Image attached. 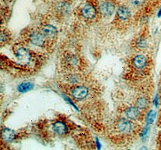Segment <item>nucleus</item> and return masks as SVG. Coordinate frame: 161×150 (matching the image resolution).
Segmentation results:
<instances>
[{
	"label": "nucleus",
	"mask_w": 161,
	"mask_h": 150,
	"mask_svg": "<svg viewBox=\"0 0 161 150\" xmlns=\"http://www.w3.org/2000/svg\"><path fill=\"white\" fill-rule=\"evenodd\" d=\"M115 128L118 132L125 135L130 134L133 130L132 122L124 118H121L116 121Z\"/></svg>",
	"instance_id": "nucleus-1"
},
{
	"label": "nucleus",
	"mask_w": 161,
	"mask_h": 150,
	"mask_svg": "<svg viewBox=\"0 0 161 150\" xmlns=\"http://www.w3.org/2000/svg\"><path fill=\"white\" fill-rule=\"evenodd\" d=\"M15 56L22 63L29 65L31 60V55L29 50L24 47H19L15 50Z\"/></svg>",
	"instance_id": "nucleus-2"
},
{
	"label": "nucleus",
	"mask_w": 161,
	"mask_h": 150,
	"mask_svg": "<svg viewBox=\"0 0 161 150\" xmlns=\"http://www.w3.org/2000/svg\"><path fill=\"white\" fill-rule=\"evenodd\" d=\"M71 93L75 99L82 100L88 96L89 90L84 86H75L72 88Z\"/></svg>",
	"instance_id": "nucleus-3"
},
{
	"label": "nucleus",
	"mask_w": 161,
	"mask_h": 150,
	"mask_svg": "<svg viewBox=\"0 0 161 150\" xmlns=\"http://www.w3.org/2000/svg\"><path fill=\"white\" fill-rule=\"evenodd\" d=\"M29 40L32 44L40 47L44 46L45 43V38L44 34L37 31H33L30 33Z\"/></svg>",
	"instance_id": "nucleus-4"
},
{
	"label": "nucleus",
	"mask_w": 161,
	"mask_h": 150,
	"mask_svg": "<svg viewBox=\"0 0 161 150\" xmlns=\"http://www.w3.org/2000/svg\"><path fill=\"white\" fill-rule=\"evenodd\" d=\"M132 63L134 67L137 70H142L144 69L147 65V60L146 58L144 55H138L133 58Z\"/></svg>",
	"instance_id": "nucleus-5"
},
{
	"label": "nucleus",
	"mask_w": 161,
	"mask_h": 150,
	"mask_svg": "<svg viewBox=\"0 0 161 150\" xmlns=\"http://www.w3.org/2000/svg\"><path fill=\"white\" fill-rule=\"evenodd\" d=\"M81 13L83 16L87 19H94L97 13L95 7L91 4H86L83 7Z\"/></svg>",
	"instance_id": "nucleus-6"
},
{
	"label": "nucleus",
	"mask_w": 161,
	"mask_h": 150,
	"mask_svg": "<svg viewBox=\"0 0 161 150\" xmlns=\"http://www.w3.org/2000/svg\"><path fill=\"white\" fill-rule=\"evenodd\" d=\"M100 10L103 16H109L114 13L115 7L109 2H104L100 6Z\"/></svg>",
	"instance_id": "nucleus-7"
},
{
	"label": "nucleus",
	"mask_w": 161,
	"mask_h": 150,
	"mask_svg": "<svg viewBox=\"0 0 161 150\" xmlns=\"http://www.w3.org/2000/svg\"><path fill=\"white\" fill-rule=\"evenodd\" d=\"M53 131L59 135H64L68 133V127L63 122H56L53 125Z\"/></svg>",
	"instance_id": "nucleus-8"
},
{
	"label": "nucleus",
	"mask_w": 161,
	"mask_h": 150,
	"mask_svg": "<svg viewBox=\"0 0 161 150\" xmlns=\"http://www.w3.org/2000/svg\"><path fill=\"white\" fill-rule=\"evenodd\" d=\"M125 114L129 119L131 120H136L140 116V111L138 107L131 106L128 107L125 110Z\"/></svg>",
	"instance_id": "nucleus-9"
},
{
	"label": "nucleus",
	"mask_w": 161,
	"mask_h": 150,
	"mask_svg": "<svg viewBox=\"0 0 161 150\" xmlns=\"http://www.w3.org/2000/svg\"><path fill=\"white\" fill-rule=\"evenodd\" d=\"M1 136L2 138L8 142H11L14 141L16 137V134L15 131L11 129L5 128L3 129L1 131Z\"/></svg>",
	"instance_id": "nucleus-10"
},
{
	"label": "nucleus",
	"mask_w": 161,
	"mask_h": 150,
	"mask_svg": "<svg viewBox=\"0 0 161 150\" xmlns=\"http://www.w3.org/2000/svg\"><path fill=\"white\" fill-rule=\"evenodd\" d=\"M42 33L48 37H53L57 35L58 30L55 27L50 24H47L44 26L42 29Z\"/></svg>",
	"instance_id": "nucleus-11"
},
{
	"label": "nucleus",
	"mask_w": 161,
	"mask_h": 150,
	"mask_svg": "<svg viewBox=\"0 0 161 150\" xmlns=\"http://www.w3.org/2000/svg\"><path fill=\"white\" fill-rule=\"evenodd\" d=\"M117 14L119 19L123 21H126L130 16V12L127 7L121 6L118 8Z\"/></svg>",
	"instance_id": "nucleus-12"
},
{
	"label": "nucleus",
	"mask_w": 161,
	"mask_h": 150,
	"mask_svg": "<svg viewBox=\"0 0 161 150\" xmlns=\"http://www.w3.org/2000/svg\"><path fill=\"white\" fill-rule=\"evenodd\" d=\"M148 105V100L146 97H140L136 101V107L139 109H144Z\"/></svg>",
	"instance_id": "nucleus-13"
},
{
	"label": "nucleus",
	"mask_w": 161,
	"mask_h": 150,
	"mask_svg": "<svg viewBox=\"0 0 161 150\" xmlns=\"http://www.w3.org/2000/svg\"><path fill=\"white\" fill-rule=\"evenodd\" d=\"M34 85L31 82H25L20 84L18 87V90L20 93H25L31 90Z\"/></svg>",
	"instance_id": "nucleus-14"
},
{
	"label": "nucleus",
	"mask_w": 161,
	"mask_h": 150,
	"mask_svg": "<svg viewBox=\"0 0 161 150\" xmlns=\"http://www.w3.org/2000/svg\"><path fill=\"white\" fill-rule=\"evenodd\" d=\"M155 118H156V112L153 110L150 111L147 116L146 122L147 126H149L153 124V122H154Z\"/></svg>",
	"instance_id": "nucleus-15"
},
{
	"label": "nucleus",
	"mask_w": 161,
	"mask_h": 150,
	"mask_svg": "<svg viewBox=\"0 0 161 150\" xmlns=\"http://www.w3.org/2000/svg\"><path fill=\"white\" fill-rule=\"evenodd\" d=\"M66 62L71 66H74L77 65V58L74 55H69L66 58Z\"/></svg>",
	"instance_id": "nucleus-16"
},
{
	"label": "nucleus",
	"mask_w": 161,
	"mask_h": 150,
	"mask_svg": "<svg viewBox=\"0 0 161 150\" xmlns=\"http://www.w3.org/2000/svg\"><path fill=\"white\" fill-rule=\"evenodd\" d=\"M136 44H137L138 47L139 48H142V49L145 48L147 46L146 40L144 39L141 38L138 40Z\"/></svg>",
	"instance_id": "nucleus-17"
},
{
	"label": "nucleus",
	"mask_w": 161,
	"mask_h": 150,
	"mask_svg": "<svg viewBox=\"0 0 161 150\" xmlns=\"http://www.w3.org/2000/svg\"><path fill=\"white\" fill-rule=\"evenodd\" d=\"M130 1L133 5L138 6L142 5L144 3L145 0H130Z\"/></svg>",
	"instance_id": "nucleus-18"
},
{
	"label": "nucleus",
	"mask_w": 161,
	"mask_h": 150,
	"mask_svg": "<svg viewBox=\"0 0 161 150\" xmlns=\"http://www.w3.org/2000/svg\"><path fill=\"white\" fill-rule=\"evenodd\" d=\"M8 39V36L7 33L2 32L1 34V43H3L5 42Z\"/></svg>",
	"instance_id": "nucleus-19"
},
{
	"label": "nucleus",
	"mask_w": 161,
	"mask_h": 150,
	"mask_svg": "<svg viewBox=\"0 0 161 150\" xmlns=\"http://www.w3.org/2000/svg\"><path fill=\"white\" fill-rule=\"evenodd\" d=\"M158 96H156V97H155V99H154V104L156 105V106H158V105H159V101H158Z\"/></svg>",
	"instance_id": "nucleus-20"
},
{
	"label": "nucleus",
	"mask_w": 161,
	"mask_h": 150,
	"mask_svg": "<svg viewBox=\"0 0 161 150\" xmlns=\"http://www.w3.org/2000/svg\"><path fill=\"white\" fill-rule=\"evenodd\" d=\"M160 16H161V9H160V10L158 13V17H160Z\"/></svg>",
	"instance_id": "nucleus-21"
},
{
	"label": "nucleus",
	"mask_w": 161,
	"mask_h": 150,
	"mask_svg": "<svg viewBox=\"0 0 161 150\" xmlns=\"http://www.w3.org/2000/svg\"></svg>",
	"instance_id": "nucleus-22"
}]
</instances>
